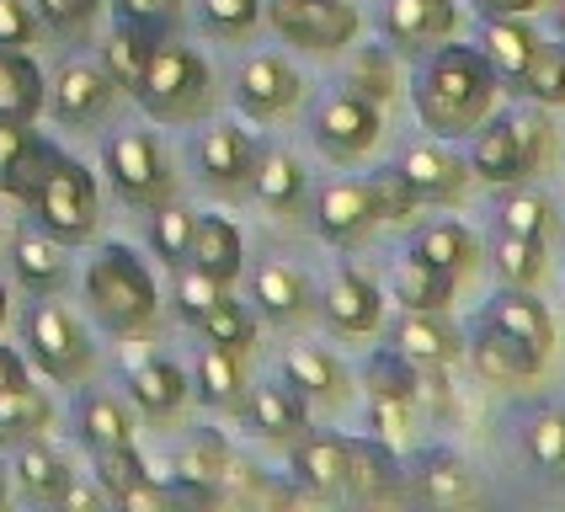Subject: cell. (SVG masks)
<instances>
[{
	"label": "cell",
	"mask_w": 565,
	"mask_h": 512,
	"mask_svg": "<svg viewBox=\"0 0 565 512\" xmlns=\"http://www.w3.org/2000/svg\"><path fill=\"white\" fill-rule=\"evenodd\" d=\"M416 363L411 358H401V352H374L369 358V395H379V401H416Z\"/></svg>",
	"instance_id": "cell-45"
},
{
	"label": "cell",
	"mask_w": 565,
	"mask_h": 512,
	"mask_svg": "<svg viewBox=\"0 0 565 512\" xmlns=\"http://www.w3.org/2000/svg\"><path fill=\"white\" fill-rule=\"evenodd\" d=\"M252 294H256V305H262V316H273V320H299L305 305H310L305 278H299L294 267H282V262H262V267H256Z\"/></svg>",
	"instance_id": "cell-33"
},
{
	"label": "cell",
	"mask_w": 565,
	"mask_h": 512,
	"mask_svg": "<svg viewBox=\"0 0 565 512\" xmlns=\"http://www.w3.org/2000/svg\"><path fill=\"white\" fill-rule=\"evenodd\" d=\"M70 273L64 262V241L54 235H17V278L32 288V294H54Z\"/></svg>",
	"instance_id": "cell-34"
},
{
	"label": "cell",
	"mask_w": 565,
	"mask_h": 512,
	"mask_svg": "<svg viewBox=\"0 0 565 512\" xmlns=\"http://www.w3.org/2000/svg\"><path fill=\"white\" fill-rule=\"evenodd\" d=\"M358 502H395L401 497V470L384 444H347V486Z\"/></svg>",
	"instance_id": "cell-25"
},
{
	"label": "cell",
	"mask_w": 565,
	"mask_h": 512,
	"mask_svg": "<svg viewBox=\"0 0 565 512\" xmlns=\"http://www.w3.org/2000/svg\"><path fill=\"white\" fill-rule=\"evenodd\" d=\"M113 75L96 70V64H64L60 81H54V118L60 124H96L107 107H113Z\"/></svg>",
	"instance_id": "cell-18"
},
{
	"label": "cell",
	"mask_w": 565,
	"mask_h": 512,
	"mask_svg": "<svg viewBox=\"0 0 565 512\" xmlns=\"http://www.w3.org/2000/svg\"><path fill=\"white\" fill-rule=\"evenodd\" d=\"M252 192L267 203V209L288 214V209L305 198V166L288 156V150H262L252 166Z\"/></svg>",
	"instance_id": "cell-30"
},
{
	"label": "cell",
	"mask_w": 565,
	"mask_h": 512,
	"mask_svg": "<svg viewBox=\"0 0 565 512\" xmlns=\"http://www.w3.org/2000/svg\"><path fill=\"white\" fill-rule=\"evenodd\" d=\"M96 454V480H102V491L118 502L128 486H139V480L150 476L145 470V459L134 454V444H113V448H92Z\"/></svg>",
	"instance_id": "cell-49"
},
{
	"label": "cell",
	"mask_w": 565,
	"mask_h": 512,
	"mask_svg": "<svg viewBox=\"0 0 565 512\" xmlns=\"http://www.w3.org/2000/svg\"><path fill=\"white\" fill-rule=\"evenodd\" d=\"M192 214L182 209V203H160L156 220H150V241H156V252L166 267H182L192 252Z\"/></svg>",
	"instance_id": "cell-46"
},
{
	"label": "cell",
	"mask_w": 565,
	"mask_h": 512,
	"mask_svg": "<svg viewBox=\"0 0 565 512\" xmlns=\"http://www.w3.org/2000/svg\"><path fill=\"white\" fill-rule=\"evenodd\" d=\"M198 326H203V337H209L214 348H224V352H241V358H246V352L256 348V320H252V310H241V299H230V294H224L220 305L198 320Z\"/></svg>",
	"instance_id": "cell-42"
},
{
	"label": "cell",
	"mask_w": 565,
	"mask_h": 512,
	"mask_svg": "<svg viewBox=\"0 0 565 512\" xmlns=\"http://www.w3.org/2000/svg\"><path fill=\"white\" fill-rule=\"evenodd\" d=\"M406 416H411L406 401H379V395H374V427L384 433V438H395V433L406 427Z\"/></svg>",
	"instance_id": "cell-58"
},
{
	"label": "cell",
	"mask_w": 565,
	"mask_h": 512,
	"mask_svg": "<svg viewBox=\"0 0 565 512\" xmlns=\"http://www.w3.org/2000/svg\"><path fill=\"white\" fill-rule=\"evenodd\" d=\"M32 32H38V17L28 0H0V54H22Z\"/></svg>",
	"instance_id": "cell-53"
},
{
	"label": "cell",
	"mask_w": 565,
	"mask_h": 512,
	"mask_svg": "<svg viewBox=\"0 0 565 512\" xmlns=\"http://www.w3.org/2000/svg\"><path fill=\"white\" fill-rule=\"evenodd\" d=\"M411 256H422L427 267H438L448 273L454 284L470 273L475 262H480V246H475V235L465 224L443 220V224H427V230H416V241H411Z\"/></svg>",
	"instance_id": "cell-26"
},
{
	"label": "cell",
	"mask_w": 565,
	"mask_h": 512,
	"mask_svg": "<svg viewBox=\"0 0 565 512\" xmlns=\"http://www.w3.org/2000/svg\"><path fill=\"white\" fill-rule=\"evenodd\" d=\"M102 0H38V17L54 32H86Z\"/></svg>",
	"instance_id": "cell-54"
},
{
	"label": "cell",
	"mask_w": 565,
	"mask_h": 512,
	"mask_svg": "<svg viewBox=\"0 0 565 512\" xmlns=\"http://www.w3.org/2000/svg\"><path fill=\"white\" fill-rule=\"evenodd\" d=\"M198 395H203V406H214V412H241V406H246L241 352H224L209 342L203 358H198Z\"/></svg>",
	"instance_id": "cell-28"
},
{
	"label": "cell",
	"mask_w": 565,
	"mask_h": 512,
	"mask_svg": "<svg viewBox=\"0 0 565 512\" xmlns=\"http://www.w3.org/2000/svg\"><path fill=\"white\" fill-rule=\"evenodd\" d=\"M416 497L433 502V508H480L486 502V486L475 480V470L454 454H433L422 470H416Z\"/></svg>",
	"instance_id": "cell-21"
},
{
	"label": "cell",
	"mask_w": 565,
	"mask_h": 512,
	"mask_svg": "<svg viewBox=\"0 0 565 512\" xmlns=\"http://www.w3.org/2000/svg\"><path fill=\"white\" fill-rule=\"evenodd\" d=\"M459 32V6L454 0H390L384 6V38L395 49H427Z\"/></svg>",
	"instance_id": "cell-14"
},
{
	"label": "cell",
	"mask_w": 565,
	"mask_h": 512,
	"mask_svg": "<svg viewBox=\"0 0 565 512\" xmlns=\"http://www.w3.org/2000/svg\"><path fill=\"white\" fill-rule=\"evenodd\" d=\"M267 17L288 43L310 54H337L358 38V11L347 0H267Z\"/></svg>",
	"instance_id": "cell-8"
},
{
	"label": "cell",
	"mask_w": 565,
	"mask_h": 512,
	"mask_svg": "<svg viewBox=\"0 0 565 512\" xmlns=\"http://www.w3.org/2000/svg\"><path fill=\"white\" fill-rule=\"evenodd\" d=\"M49 422H54V406L32 384L0 390V444H32L49 433Z\"/></svg>",
	"instance_id": "cell-31"
},
{
	"label": "cell",
	"mask_w": 565,
	"mask_h": 512,
	"mask_svg": "<svg viewBox=\"0 0 565 512\" xmlns=\"http://www.w3.org/2000/svg\"><path fill=\"white\" fill-rule=\"evenodd\" d=\"M28 139H32V128H28V124H11V118H0V171H6L11 160L28 150Z\"/></svg>",
	"instance_id": "cell-57"
},
{
	"label": "cell",
	"mask_w": 565,
	"mask_h": 512,
	"mask_svg": "<svg viewBox=\"0 0 565 512\" xmlns=\"http://www.w3.org/2000/svg\"><path fill=\"white\" fill-rule=\"evenodd\" d=\"M395 64H390V54H379V49H369V54H358V64H352V75H347V92L369 96L374 107H384L390 96H395Z\"/></svg>",
	"instance_id": "cell-50"
},
{
	"label": "cell",
	"mask_w": 565,
	"mask_h": 512,
	"mask_svg": "<svg viewBox=\"0 0 565 512\" xmlns=\"http://www.w3.org/2000/svg\"><path fill=\"white\" fill-rule=\"evenodd\" d=\"M523 92L544 107H565V43H539L534 64L523 75Z\"/></svg>",
	"instance_id": "cell-48"
},
{
	"label": "cell",
	"mask_w": 565,
	"mask_h": 512,
	"mask_svg": "<svg viewBox=\"0 0 565 512\" xmlns=\"http://www.w3.org/2000/svg\"><path fill=\"white\" fill-rule=\"evenodd\" d=\"M0 235H6V224H0Z\"/></svg>",
	"instance_id": "cell-64"
},
{
	"label": "cell",
	"mask_w": 565,
	"mask_h": 512,
	"mask_svg": "<svg viewBox=\"0 0 565 512\" xmlns=\"http://www.w3.org/2000/svg\"><path fill=\"white\" fill-rule=\"evenodd\" d=\"M28 348L38 358V369L60 384H81L92 374V342L81 331V320L70 316L64 305H54L49 294L28 310Z\"/></svg>",
	"instance_id": "cell-7"
},
{
	"label": "cell",
	"mask_w": 565,
	"mask_h": 512,
	"mask_svg": "<svg viewBox=\"0 0 565 512\" xmlns=\"http://www.w3.org/2000/svg\"><path fill=\"white\" fill-rule=\"evenodd\" d=\"M246 412H252L256 433H262V438H273V444H299V438H305V427H310L299 390H288V384H256L252 401H246Z\"/></svg>",
	"instance_id": "cell-23"
},
{
	"label": "cell",
	"mask_w": 565,
	"mask_h": 512,
	"mask_svg": "<svg viewBox=\"0 0 565 512\" xmlns=\"http://www.w3.org/2000/svg\"><path fill=\"white\" fill-rule=\"evenodd\" d=\"M188 374L171 363V358H150V363H139L134 374H128V395H134V406L145 416H156V422H166V416H177L182 406H188Z\"/></svg>",
	"instance_id": "cell-22"
},
{
	"label": "cell",
	"mask_w": 565,
	"mask_h": 512,
	"mask_svg": "<svg viewBox=\"0 0 565 512\" xmlns=\"http://www.w3.org/2000/svg\"><path fill=\"white\" fill-rule=\"evenodd\" d=\"M491 326H502L507 337H518L523 348H534L539 358H550L555 352V316L539 305L529 288H507V294H497L491 305H486V316Z\"/></svg>",
	"instance_id": "cell-19"
},
{
	"label": "cell",
	"mask_w": 565,
	"mask_h": 512,
	"mask_svg": "<svg viewBox=\"0 0 565 512\" xmlns=\"http://www.w3.org/2000/svg\"><path fill=\"white\" fill-rule=\"evenodd\" d=\"M497 107V75L465 43H448L416 81V118L438 139H465L491 118Z\"/></svg>",
	"instance_id": "cell-1"
},
{
	"label": "cell",
	"mask_w": 565,
	"mask_h": 512,
	"mask_svg": "<svg viewBox=\"0 0 565 512\" xmlns=\"http://www.w3.org/2000/svg\"><path fill=\"white\" fill-rule=\"evenodd\" d=\"M6 476H11V470H6V465H0V502H6Z\"/></svg>",
	"instance_id": "cell-62"
},
{
	"label": "cell",
	"mask_w": 565,
	"mask_h": 512,
	"mask_svg": "<svg viewBox=\"0 0 565 512\" xmlns=\"http://www.w3.org/2000/svg\"><path fill=\"white\" fill-rule=\"evenodd\" d=\"M480 60L491 64V75L502 86H518L523 92V75L539 54V32L523 22V17H486V32H480Z\"/></svg>",
	"instance_id": "cell-16"
},
{
	"label": "cell",
	"mask_w": 565,
	"mask_h": 512,
	"mask_svg": "<svg viewBox=\"0 0 565 512\" xmlns=\"http://www.w3.org/2000/svg\"><path fill=\"white\" fill-rule=\"evenodd\" d=\"M475 6H480L486 17H529L539 0H475Z\"/></svg>",
	"instance_id": "cell-60"
},
{
	"label": "cell",
	"mask_w": 565,
	"mask_h": 512,
	"mask_svg": "<svg viewBox=\"0 0 565 512\" xmlns=\"http://www.w3.org/2000/svg\"><path fill=\"white\" fill-rule=\"evenodd\" d=\"M262 17V0H203V22L220 38H246Z\"/></svg>",
	"instance_id": "cell-52"
},
{
	"label": "cell",
	"mask_w": 565,
	"mask_h": 512,
	"mask_svg": "<svg viewBox=\"0 0 565 512\" xmlns=\"http://www.w3.org/2000/svg\"><path fill=\"white\" fill-rule=\"evenodd\" d=\"M401 177L411 182L416 203H459L470 192V160H459L443 145H411L401 156Z\"/></svg>",
	"instance_id": "cell-11"
},
{
	"label": "cell",
	"mask_w": 565,
	"mask_h": 512,
	"mask_svg": "<svg viewBox=\"0 0 565 512\" xmlns=\"http://www.w3.org/2000/svg\"><path fill=\"white\" fill-rule=\"evenodd\" d=\"M124 17L145 32H166V28H177L182 0H124Z\"/></svg>",
	"instance_id": "cell-55"
},
{
	"label": "cell",
	"mask_w": 565,
	"mask_h": 512,
	"mask_svg": "<svg viewBox=\"0 0 565 512\" xmlns=\"http://www.w3.org/2000/svg\"><path fill=\"white\" fill-rule=\"evenodd\" d=\"M470 363H475V374L486 384H529L539 380V369H544V358H539L534 348H523L518 337H507L502 326H491V320H480L475 326V337H470Z\"/></svg>",
	"instance_id": "cell-13"
},
{
	"label": "cell",
	"mask_w": 565,
	"mask_h": 512,
	"mask_svg": "<svg viewBox=\"0 0 565 512\" xmlns=\"http://www.w3.org/2000/svg\"><path fill=\"white\" fill-rule=\"evenodd\" d=\"M374 224H379V214H374L369 182H331V188H320V198H315V230L331 246H358Z\"/></svg>",
	"instance_id": "cell-12"
},
{
	"label": "cell",
	"mask_w": 565,
	"mask_h": 512,
	"mask_svg": "<svg viewBox=\"0 0 565 512\" xmlns=\"http://www.w3.org/2000/svg\"><path fill=\"white\" fill-rule=\"evenodd\" d=\"M86 299L92 310L102 316V326H113L118 337H139L156 326V310H160V294H156V278L139 256L128 246H107L86 267Z\"/></svg>",
	"instance_id": "cell-2"
},
{
	"label": "cell",
	"mask_w": 565,
	"mask_h": 512,
	"mask_svg": "<svg viewBox=\"0 0 565 512\" xmlns=\"http://www.w3.org/2000/svg\"><path fill=\"white\" fill-rule=\"evenodd\" d=\"M43 107V70L22 54H0V118L11 124H32Z\"/></svg>",
	"instance_id": "cell-29"
},
{
	"label": "cell",
	"mask_w": 565,
	"mask_h": 512,
	"mask_svg": "<svg viewBox=\"0 0 565 512\" xmlns=\"http://www.w3.org/2000/svg\"><path fill=\"white\" fill-rule=\"evenodd\" d=\"M17 384H28V369L11 348H0V390H17Z\"/></svg>",
	"instance_id": "cell-59"
},
{
	"label": "cell",
	"mask_w": 565,
	"mask_h": 512,
	"mask_svg": "<svg viewBox=\"0 0 565 512\" xmlns=\"http://www.w3.org/2000/svg\"><path fill=\"white\" fill-rule=\"evenodd\" d=\"M282 374H288V384H294L299 395H310V401H331V406H337L347 395V369L320 348H288Z\"/></svg>",
	"instance_id": "cell-27"
},
{
	"label": "cell",
	"mask_w": 565,
	"mask_h": 512,
	"mask_svg": "<svg viewBox=\"0 0 565 512\" xmlns=\"http://www.w3.org/2000/svg\"><path fill=\"white\" fill-rule=\"evenodd\" d=\"M177 502V491H166V486H156V480L145 476L139 486H128L124 497H118V508H128V512H166Z\"/></svg>",
	"instance_id": "cell-56"
},
{
	"label": "cell",
	"mask_w": 565,
	"mask_h": 512,
	"mask_svg": "<svg viewBox=\"0 0 565 512\" xmlns=\"http://www.w3.org/2000/svg\"><path fill=\"white\" fill-rule=\"evenodd\" d=\"M523 454L534 459L539 470L565 476V412L561 406H544L523 422Z\"/></svg>",
	"instance_id": "cell-40"
},
{
	"label": "cell",
	"mask_w": 565,
	"mask_h": 512,
	"mask_svg": "<svg viewBox=\"0 0 565 512\" xmlns=\"http://www.w3.org/2000/svg\"><path fill=\"white\" fill-rule=\"evenodd\" d=\"M107 171H113V188L124 192L128 203H139V209H160V203H171V160L160 150L156 134H145V128H128V134H113L107 139Z\"/></svg>",
	"instance_id": "cell-6"
},
{
	"label": "cell",
	"mask_w": 565,
	"mask_h": 512,
	"mask_svg": "<svg viewBox=\"0 0 565 512\" xmlns=\"http://www.w3.org/2000/svg\"><path fill=\"white\" fill-rule=\"evenodd\" d=\"M198 166H203V177H209L214 188H241V182H252V166H256L252 134L241 124H214L203 134V145H198Z\"/></svg>",
	"instance_id": "cell-20"
},
{
	"label": "cell",
	"mask_w": 565,
	"mask_h": 512,
	"mask_svg": "<svg viewBox=\"0 0 565 512\" xmlns=\"http://www.w3.org/2000/svg\"><path fill=\"white\" fill-rule=\"evenodd\" d=\"M369 192H374V214L384 224H406L411 214H416V192H411V182L401 177V166L379 171L374 182H369Z\"/></svg>",
	"instance_id": "cell-51"
},
{
	"label": "cell",
	"mask_w": 565,
	"mask_h": 512,
	"mask_svg": "<svg viewBox=\"0 0 565 512\" xmlns=\"http://www.w3.org/2000/svg\"><path fill=\"white\" fill-rule=\"evenodd\" d=\"M134 96L160 124H192L214 102V75H209L203 54H192L182 43H156L139 81H134Z\"/></svg>",
	"instance_id": "cell-3"
},
{
	"label": "cell",
	"mask_w": 565,
	"mask_h": 512,
	"mask_svg": "<svg viewBox=\"0 0 565 512\" xmlns=\"http://www.w3.org/2000/svg\"><path fill=\"white\" fill-rule=\"evenodd\" d=\"M81 438L92 448L134 444V416H128V406L113 401V395H86V401H81Z\"/></svg>",
	"instance_id": "cell-39"
},
{
	"label": "cell",
	"mask_w": 565,
	"mask_h": 512,
	"mask_svg": "<svg viewBox=\"0 0 565 512\" xmlns=\"http://www.w3.org/2000/svg\"><path fill=\"white\" fill-rule=\"evenodd\" d=\"M326 320L342 337H374L379 320H384V299H379L374 278H363L358 267H342L326 288Z\"/></svg>",
	"instance_id": "cell-15"
},
{
	"label": "cell",
	"mask_w": 565,
	"mask_h": 512,
	"mask_svg": "<svg viewBox=\"0 0 565 512\" xmlns=\"http://www.w3.org/2000/svg\"><path fill=\"white\" fill-rule=\"evenodd\" d=\"M497 220H502L507 235H534V241H544L555 230V203L544 192H507Z\"/></svg>",
	"instance_id": "cell-44"
},
{
	"label": "cell",
	"mask_w": 565,
	"mask_h": 512,
	"mask_svg": "<svg viewBox=\"0 0 565 512\" xmlns=\"http://www.w3.org/2000/svg\"><path fill=\"white\" fill-rule=\"evenodd\" d=\"M379 107L358 92H337L315 107V145L331 160H358L379 145Z\"/></svg>",
	"instance_id": "cell-9"
},
{
	"label": "cell",
	"mask_w": 565,
	"mask_h": 512,
	"mask_svg": "<svg viewBox=\"0 0 565 512\" xmlns=\"http://www.w3.org/2000/svg\"><path fill=\"white\" fill-rule=\"evenodd\" d=\"M390 342H395L401 358L427 363V369H443V363H454V358L465 352V337L443 320V310H406V316L395 320Z\"/></svg>",
	"instance_id": "cell-17"
},
{
	"label": "cell",
	"mask_w": 565,
	"mask_h": 512,
	"mask_svg": "<svg viewBox=\"0 0 565 512\" xmlns=\"http://www.w3.org/2000/svg\"><path fill=\"white\" fill-rule=\"evenodd\" d=\"M305 92V81L294 75V64H282L278 54H252V60L241 64V75H235V102L252 113L256 124H273L282 118L294 102Z\"/></svg>",
	"instance_id": "cell-10"
},
{
	"label": "cell",
	"mask_w": 565,
	"mask_h": 512,
	"mask_svg": "<svg viewBox=\"0 0 565 512\" xmlns=\"http://www.w3.org/2000/svg\"><path fill=\"white\" fill-rule=\"evenodd\" d=\"M241 256H246V241H241V230L224 220V214H209V220L192 224V252H188V262H192V267H203L209 278L235 284V273H241Z\"/></svg>",
	"instance_id": "cell-24"
},
{
	"label": "cell",
	"mask_w": 565,
	"mask_h": 512,
	"mask_svg": "<svg viewBox=\"0 0 565 512\" xmlns=\"http://www.w3.org/2000/svg\"><path fill=\"white\" fill-rule=\"evenodd\" d=\"M17 480H22V491H28L32 502H60L64 486H70V465H64L54 448H43L38 438L32 444H17Z\"/></svg>",
	"instance_id": "cell-35"
},
{
	"label": "cell",
	"mask_w": 565,
	"mask_h": 512,
	"mask_svg": "<svg viewBox=\"0 0 565 512\" xmlns=\"http://www.w3.org/2000/svg\"><path fill=\"white\" fill-rule=\"evenodd\" d=\"M150 49H156V32L134 28V22H124V28L102 43V70L113 75L118 92H134V81H139V70L150 60Z\"/></svg>",
	"instance_id": "cell-38"
},
{
	"label": "cell",
	"mask_w": 565,
	"mask_h": 512,
	"mask_svg": "<svg viewBox=\"0 0 565 512\" xmlns=\"http://www.w3.org/2000/svg\"><path fill=\"white\" fill-rule=\"evenodd\" d=\"M28 209L38 214V224H43L54 241L81 246V241L96 235V220H102L96 177L81 166V160L54 156V166H49V177H43V188H38V198H32Z\"/></svg>",
	"instance_id": "cell-5"
},
{
	"label": "cell",
	"mask_w": 565,
	"mask_h": 512,
	"mask_svg": "<svg viewBox=\"0 0 565 512\" xmlns=\"http://www.w3.org/2000/svg\"><path fill=\"white\" fill-rule=\"evenodd\" d=\"M54 145H43V139H28V150L11 160L6 171H0V192L6 198H17V203H32L38 188H43V177H49V166H54Z\"/></svg>",
	"instance_id": "cell-43"
},
{
	"label": "cell",
	"mask_w": 565,
	"mask_h": 512,
	"mask_svg": "<svg viewBox=\"0 0 565 512\" xmlns=\"http://www.w3.org/2000/svg\"><path fill=\"white\" fill-rule=\"evenodd\" d=\"M0 326H6V284H0Z\"/></svg>",
	"instance_id": "cell-63"
},
{
	"label": "cell",
	"mask_w": 565,
	"mask_h": 512,
	"mask_svg": "<svg viewBox=\"0 0 565 512\" xmlns=\"http://www.w3.org/2000/svg\"><path fill=\"white\" fill-rule=\"evenodd\" d=\"M224 470H230V454H224V444L214 433L192 438V444L177 454V486H182L188 497H198V502L214 497V480H220Z\"/></svg>",
	"instance_id": "cell-36"
},
{
	"label": "cell",
	"mask_w": 565,
	"mask_h": 512,
	"mask_svg": "<svg viewBox=\"0 0 565 512\" xmlns=\"http://www.w3.org/2000/svg\"><path fill=\"white\" fill-rule=\"evenodd\" d=\"M171 294H177V310H182V320H192V326H198V320L209 316L224 294H230V284H220V278H209L203 267L182 262V267H177V288H171Z\"/></svg>",
	"instance_id": "cell-47"
},
{
	"label": "cell",
	"mask_w": 565,
	"mask_h": 512,
	"mask_svg": "<svg viewBox=\"0 0 565 512\" xmlns=\"http://www.w3.org/2000/svg\"><path fill=\"white\" fill-rule=\"evenodd\" d=\"M395 299L406 310H448L454 305V278L438 273V267H427L422 256H406L395 267Z\"/></svg>",
	"instance_id": "cell-37"
},
{
	"label": "cell",
	"mask_w": 565,
	"mask_h": 512,
	"mask_svg": "<svg viewBox=\"0 0 565 512\" xmlns=\"http://www.w3.org/2000/svg\"><path fill=\"white\" fill-rule=\"evenodd\" d=\"M475 134L480 139H475V150H470V177L491 182V188H518L523 177L544 171V160H550V128L534 113L486 118Z\"/></svg>",
	"instance_id": "cell-4"
},
{
	"label": "cell",
	"mask_w": 565,
	"mask_h": 512,
	"mask_svg": "<svg viewBox=\"0 0 565 512\" xmlns=\"http://www.w3.org/2000/svg\"><path fill=\"white\" fill-rule=\"evenodd\" d=\"M555 28H561V38H565V0H561V11H555Z\"/></svg>",
	"instance_id": "cell-61"
},
{
	"label": "cell",
	"mask_w": 565,
	"mask_h": 512,
	"mask_svg": "<svg viewBox=\"0 0 565 512\" xmlns=\"http://www.w3.org/2000/svg\"><path fill=\"white\" fill-rule=\"evenodd\" d=\"M491 256H497V273L512 288H539V278H544V241H534V235H507L502 230Z\"/></svg>",
	"instance_id": "cell-41"
},
{
	"label": "cell",
	"mask_w": 565,
	"mask_h": 512,
	"mask_svg": "<svg viewBox=\"0 0 565 512\" xmlns=\"http://www.w3.org/2000/svg\"><path fill=\"white\" fill-rule=\"evenodd\" d=\"M294 476L310 491H342L347 486V438H299L294 444Z\"/></svg>",
	"instance_id": "cell-32"
}]
</instances>
